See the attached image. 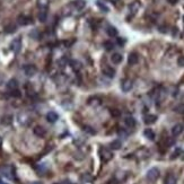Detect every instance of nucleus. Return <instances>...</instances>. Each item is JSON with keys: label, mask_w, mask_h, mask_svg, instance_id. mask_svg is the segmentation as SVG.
Instances as JSON below:
<instances>
[{"label": "nucleus", "mask_w": 184, "mask_h": 184, "mask_svg": "<svg viewBox=\"0 0 184 184\" xmlns=\"http://www.w3.org/2000/svg\"><path fill=\"white\" fill-rule=\"evenodd\" d=\"M139 8V4L138 2H133V4H131L130 5V10H131V13H132V10H133V13H136L137 10Z\"/></svg>", "instance_id": "bb28decb"}, {"label": "nucleus", "mask_w": 184, "mask_h": 184, "mask_svg": "<svg viewBox=\"0 0 184 184\" xmlns=\"http://www.w3.org/2000/svg\"><path fill=\"white\" fill-rule=\"evenodd\" d=\"M111 114H112V117H120V115H121V112H120V111H117V110H112V111H111Z\"/></svg>", "instance_id": "cd10ccee"}, {"label": "nucleus", "mask_w": 184, "mask_h": 184, "mask_svg": "<svg viewBox=\"0 0 184 184\" xmlns=\"http://www.w3.org/2000/svg\"><path fill=\"white\" fill-rule=\"evenodd\" d=\"M143 134H145V137H146L147 139H149V140H154V139H155V132H154L151 129H146V130L143 131Z\"/></svg>", "instance_id": "f3484780"}, {"label": "nucleus", "mask_w": 184, "mask_h": 184, "mask_svg": "<svg viewBox=\"0 0 184 184\" xmlns=\"http://www.w3.org/2000/svg\"><path fill=\"white\" fill-rule=\"evenodd\" d=\"M113 48H114V44L111 42V41H106V42H104V49H105L106 51L113 50Z\"/></svg>", "instance_id": "b1692460"}, {"label": "nucleus", "mask_w": 184, "mask_h": 184, "mask_svg": "<svg viewBox=\"0 0 184 184\" xmlns=\"http://www.w3.org/2000/svg\"><path fill=\"white\" fill-rule=\"evenodd\" d=\"M46 119H48V121L51 122V123H54L57 120L59 119V115L55 113V112H53V111H51L49 112L48 114H46Z\"/></svg>", "instance_id": "ddd939ff"}, {"label": "nucleus", "mask_w": 184, "mask_h": 184, "mask_svg": "<svg viewBox=\"0 0 184 184\" xmlns=\"http://www.w3.org/2000/svg\"><path fill=\"white\" fill-rule=\"evenodd\" d=\"M165 184H176V177L173 174L167 175L166 180H165Z\"/></svg>", "instance_id": "412c9836"}, {"label": "nucleus", "mask_w": 184, "mask_h": 184, "mask_svg": "<svg viewBox=\"0 0 184 184\" xmlns=\"http://www.w3.org/2000/svg\"><path fill=\"white\" fill-rule=\"evenodd\" d=\"M33 132H34L35 136H37V137H40V138H42V137H44V136L46 134V130H45L43 126H35V128H34Z\"/></svg>", "instance_id": "9d476101"}, {"label": "nucleus", "mask_w": 184, "mask_h": 184, "mask_svg": "<svg viewBox=\"0 0 184 184\" xmlns=\"http://www.w3.org/2000/svg\"><path fill=\"white\" fill-rule=\"evenodd\" d=\"M100 158H102V160L105 162V163L111 160L112 157H113L112 151L110 150L109 148H105V147H102L100 149Z\"/></svg>", "instance_id": "f257e3e1"}, {"label": "nucleus", "mask_w": 184, "mask_h": 184, "mask_svg": "<svg viewBox=\"0 0 184 184\" xmlns=\"http://www.w3.org/2000/svg\"><path fill=\"white\" fill-rule=\"evenodd\" d=\"M7 89L10 91V92H13V91H16L18 89V83H17L16 79H10L8 83H7Z\"/></svg>", "instance_id": "9b49d317"}, {"label": "nucleus", "mask_w": 184, "mask_h": 184, "mask_svg": "<svg viewBox=\"0 0 184 184\" xmlns=\"http://www.w3.org/2000/svg\"><path fill=\"white\" fill-rule=\"evenodd\" d=\"M110 1H111L112 4H117V0H110Z\"/></svg>", "instance_id": "72a5a7b5"}, {"label": "nucleus", "mask_w": 184, "mask_h": 184, "mask_svg": "<svg viewBox=\"0 0 184 184\" xmlns=\"http://www.w3.org/2000/svg\"><path fill=\"white\" fill-rule=\"evenodd\" d=\"M61 184H74V183H71L70 181H65V182H62Z\"/></svg>", "instance_id": "473e14b6"}, {"label": "nucleus", "mask_w": 184, "mask_h": 184, "mask_svg": "<svg viewBox=\"0 0 184 184\" xmlns=\"http://www.w3.org/2000/svg\"><path fill=\"white\" fill-rule=\"evenodd\" d=\"M182 132H183V124H181V123H177L172 128V136L173 137H177Z\"/></svg>", "instance_id": "6e6552de"}, {"label": "nucleus", "mask_w": 184, "mask_h": 184, "mask_svg": "<svg viewBox=\"0 0 184 184\" xmlns=\"http://www.w3.org/2000/svg\"><path fill=\"white\" fill-rule=\"evenodd\" d=\"M175 112H177V113H184V104L182 103V104H178L177 106H175Z\"/></svg>", "instance_id": "a878e982"}, {"label": "nucleus", "mask_w": 184, "mask_h": 184, "mask_svg": "<svg viewBox=\"0 0 184 184\" xmlns=\"http://www.w3.org/2000/svg\"><path fill=\"white\" fill-rule=\"evenodd\" d=\"M10 49L16 54L19 53V51L22 49V40H20V37H17V39H15L13 42L10 43Z\"/></svg>", "instance_id": "7ed1b4c3"}, {"label": "nucleus", "mask_w": 184, "mask_h": 184, "mask_svg": "<svg viewBox=\"0 0 184 184\" xmlns=\"http://www.w3.org/2000/svg\"><path fill=\"white\" fill-rule=\"evenodd\" d=\"M111 148L112 149H115V150H117V149H120L121 147H122V142L120 141V140H114V141L111 142Z\"/></svg>", "instance_id": "aec40b11"}, {"label": "nucleus", "mask_w": 184, "mask_h": 184, "mask_svg": "<svg viewBox=\"0 0 184 184\" xmlns=\"http://www.w3.org/2000/svg\"><path fill=\"white\" fill-rule=\"evenodd\" d=\"M106 33H107V35L111 36V37H114V36L117 35V29L115 27H113V26H109V27L106 28Z\"/></svg>", "instance_id": "a211bd4d"}, {"label": "nucleus", "mask_w": 184, "mask_h": 184, "mask_svg": "<svg viewBox=\"0 0 184 184\" xmlns=\"http://www.w3.org/2000/svg\"><path fill=\"white\" fill-rule=\"evenodd\" d=\"M111 61H112L114 65H119V63H121V61H122V55H121L120 53H114V54L111 57Z\"/></svg>", "instance_id": "2eb2a0df"}, {"label": "nucleus", "mask_w": 184, "mask_h": 184, "mask_svg": "<svg viewBox=\"0 0 184 184\" xmlns=\"http://www.w3.org/2000/svg\"><path fill=\"white\" fill-rule=\"evenodd\" d=\"M102 71H103L104 75L106 76V77H109V78H113V77L115 76V70H114L113 68L109 67V66H106V67L103 68Z\"/></svg>", "instance_id": "1a4fd4ad"}, {"label": "nucleus", "mask_w": 184, "mask_h": 184, "mask_svg": "<svg viewBox=\"0 0 184 184\" xmlns=\"http://www.w3.org/2000/svg\"><path fill=\"white\" fill-rule=\"evenodd\" d=\"M74 6H75V8L77 10H81L86 6V1L85 0H75L74 1Z\"/></svg>", "instance_id": "4468645a"}, {"label": "nucleus", "mask_w": 184, "mask_h": 184, "mask_svg": "<svg viewBox=\"0 0 184 184\" xmlns=\"http://www.w3.org/2000/svg\"><path fill=\"white\" fill-rule=\"evenodd\" d=\"M70 66H71V68L74 69V70H79L80 68H81V66H80V63L78 62V61H75V60H71L70 61Z\"/></svg>", "instance_id": "5701e85b"}, {"label": "nucleus", "mask_w": 184, "mask_h": 184, "mask_svg": "<svg viewBox=\"0 0 184 184\" xmlns=\"http://www.w3.org/2000/svg\"><path fill=\"white\" fill-rule=\"evenodd\" d=\"M10 94H11V96H14V97H20V95H22V94L19 93L18 89H16V91H13Z\"/></svg>", "instance_id": "c756f323"}, {"label": "nucleus", "mask_w": 184, "mask_h": 184, "mask_svg": "<svg viewBox=\"0 0 184 184\" xmlns=\"http://www.w3.org/2000/svg\"><path fill=\"white\" fill-rule=\"evenodd\" d=\"M167 1L171 4V5H175V4H177V1H178V0H167Z\"/></svg>", "instance_id": "2f4dec72"}, {"label": "nucleus", "mask_w": 184, "mask_h": 184, "mask_svg": "<svg viewBox=\"0 0 184 184\" xmlns=\"http://www.w3.org/2000/svg\"><path fill=\"white\" fill-rule=\"evenodd\" d=\"M157 120V117L156 115H152V114H149V115H146L145 117V123L146 124H152L155 123Z\"/></svg>", "instance_id": "dca6fc26"}, {"label": "nucleus", "mask_w": 184, "mask_h": 184, "mask_svg": "<svg viewBox=\"0 0 184 184\" xmlns=\"http://www.w3.org/2000/svg\"><path fill=\"white\" fill-rule=\"evenodd\" d=\"M177 65H178V66H181V67H184V57L183 55L177 59Z\"/></svg>", "instance_id": "c85d7f7f"}, {"label": "nucleus", "mask_w": 184, "mask_h": 184, "mask_svg": "<svg viewBox=\"0 0 184 184\" xmlns=\"http://www.w3.org/2000/svg\"><path fill=\"white\" fill-rule=\"evenodd\" d=\"M117 43H119V45H121V46H122V45L126 43V41H124L122 37H117Z\"/></svg>", "instance_id": "7c9ffc66"}, {"label": "nucleus", "mask_w": 184, "mask_h": 184, "mask_svg": "<svg viewBox=\"0 0 184 184\" xmlns=\"http://www.w3.org/2000/svg\"><path fill=\"white\" fill-rule=\"evenodd\" d=\"M138 61H139V57H138V54H137L136 52H132V53L129 54V57H128V63H129L130 66L137 65Z\"/></svg>", "instance_id": "0eeeda50"}, {"label": "nucleus", "mask_w": 184, "mask_h": 184, "mask_svg": "<svg viewBox=\"0 0 184 184\" xmlns=\"http://www.w3.org/2000/svg\"><path fill=\"white\" fill-rule=\"evenodd\" d=\"M46 17H48L46 10H45V9H42V10L39 13V20L42 22V23H44V22L46 20Z\"/></svg>", "instance_id": "6ab92c4d"}, {"label": "nucleus", "mask_w": 184, "mask_h": 184, "mask_svg": "<svg viewBox=\"0 0 184 184\" xmlns=\"http://www.w3.org/2000/svg\"><path fill=\"white\" fill-rule=\"evenodd\" d=\"M132 86H133L132 80H130V79H124V80L122 81L121 88H122V91H123V92H129V91H131Z\"/></svg>", "instance_id": "423d86ee"}, {"label": "nucleus", "mask_w": 184, "mask_h": 184, "mask_svg": "<svg viewBox=\"0 0 184 184\" xmlns=\"http://www.w3.org/2000/svg\"><path fill=\"white\" fill-rule=\"evenodd\" d=\"M0 143H1V138H0Z\"/></svg>", "instance_id": "f704fd0d"}, {"label": "nucleus", "mask_w": 184, "mask_h": 184, "mask_svg": "<svg viewBox=\"0 0 184 184\" xmlns=\"http://www.w3.org/2000/svg\"><path fill=\"white\" fill-rule=\"evenodd\" d=\"M36 71H37V69L33 65H26L24 67V72H25V75L27 77H33L36 74Z\"/></svg>", "instance_id": "20e7f679"}, {"label": "nucleus", "mask_w": 184, "mask_h": 184, "mask_svg": "<svg viewBox=\"0 0 184 184\" xmlns=\"http://www.w3.org/2000/svg\"><path fill=\"white\" fill-rule=\"evenodd\" d=\"M183 20H184V16H183Z\"/></svg>", "instance_id": "c9c22d12"}, {"label": "nucleus", "mask_w": 184, "mask_h": 184, "mask_svg": "<svg viewBox=\"0 0 184 184\" xmlns=\"http://www.w3.org/2000/svg\"><path fill=\"white\" fill-rule=\"evenodd\" d=\"M16 25H14V24H9L5 27V32L7 34H10V33H14V32H16Z\"/></svg>", "instance_id": "4be33fe9"}, {"label": "nucleus", "mask_w": 184, "mask_h": 184, "mask_svg": "<svg viewBox=\"0 0 184 184\" xmlns=\"http://www.w3.org/2000/svg\"><path fill=\"white\" fill-rule=\"evenodd\" d=\"M124 124H126V128H130V129H132L136 126L137 124V122H136V120H134V117H128L124 119Z\"/></svg>", "instance_id": "f8f14e48"}, {"label": "nucleus", "mask_w": 184, "mask_h": 184, "mask_svg": "<svg viewBox=\"0 0 184 184\" xmlns=\"http://www.w3.org/2000/svg\"><path fill=\"white\" fill-rule=\"evenodd\" d=\"M159 169L156 167L150 168L148 172H147V180L150 181V182H155L157 178L159 177Z\"/></svg>", "instance_id": "f03ea898"}, {"label": "nucleus", "mask_w": 184, "mask_h": 184, "mask_svg": "<svg viewBox=\"0 0 184 184\" xmlns=\"http://www.w3.org/2000/svg\"><path fill=\"white\" fill-rule=\"evenodd\" d=\"M17 23L22 26H26L32 23V18L25 16V15H19L18 18H17Z\"/></svg>", "instance_id": "39448f33"}, {"label": "nucleus", "mask_w": 184, "mask_h": 184, "mask_svg": "<svg viewBox=\"0 0 184 184\" xmlns=\"http://www.w3.org/2000/svg\"><path fill=\"white\" fill-rule=\"evenodd\" d=\"M96 4H97V6H98V7H100V8L102 9V10H103L104 13H107V11H109V8H107V6H106V5H104V4H103V2L100 1V0H98V1L96 2Z\"/></svg>", "instance_id": "393cba45"}]
</instances>
